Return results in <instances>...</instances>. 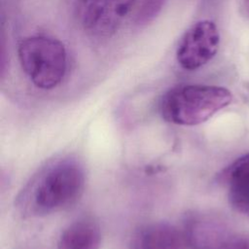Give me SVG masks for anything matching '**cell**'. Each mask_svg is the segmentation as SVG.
<instances>
[{"instance_id": "cell-1", "label": "cell", "mask_w": 249, "mask_h": 249, "mask_svg": "<svg viewBox=\"0 0 249 249\" xmlns=\"http://www.w3.org/2000/svg\"><path fill=\"white\" fill-rule=\"evenodd\" d=\"M85 185V166L77 157H55L25 183L16 197V208L24 218L44 217L62 211L78 201Z\"/></svg>"}, {"instance_id": "cell-2", "label": "cell", "mask_w": 249, "mask_h": 249, "mask_svg": "<svg viewBox=\"0 0 249 249\" xmlns=\"http://www.w3.org/2000/svg\"><path fill=\"white\" fill-rule=\"evenodd\" d=\"M232 99L223 87L186 84L168 89L160 100L162 118L178 125H196L227 107Z\"/></svg>"}, {"instance_id": "cell-3", "label": "cell", "mask_w": 249, "mask_h": 249, "mask_svg": "<svg viewBox=\"0 0 249 249\" xmlns=\"http://www.w3.org/2000/svg\"><path fill=\"white\" fill-rule=\"evenodd\" d=\"M18 54L22 71L38 89H54L66 75L67 53L57 39L44 35L24 38Z\"/></svg>"}, {"instance_id": "cell-4", "label": "cell", "mask_w": 249, "mask_h": 249, "mask_svg": "<svg viewBox=\"0 0 249 249\" xmlns=\"http://www.w3.org/2000/svg\"><path fill=\"white\" fill-rule=\"evenodd\" d=\"M136 0H78L77 18L89 35L107 38L114 35Z\"/></svg>"}, {"instance_id": "cell-5", "label": "cell", "mask_w": 249, "mask_h": 249, "mask_svg": "<svg viewBox=\"0 0 249 249\" xmlns=\"http://www.w3.org/2000/svg\"><path fill=\"white\" fill-rule=\"evenodd\" d=\"M219 45L220 34L215 22L198 20L182 36L176 51L177 62L185 70H197L215 56Z\"/></svg>"}, {"instance_id": "cell-6", "label": "cell", "mask_w": 249, "mask_h": 249, "mask_svg": "<svg viewBox=\"0 0 249 249\" xmlns=\"http://www.w3.org/2000/svg\"><path fill=\"white\" fill-rule=\"evenodd\" d=\"M184 234L188 245L196 249H222L231 235L220 221L203 215L191 217Z\"/></svg>"}, {"instance_id": "cell-7", "label": "cell", "mask_w": 249, "mask_h": 249, "mask_svg": "<svg viewBox=\"0 0 249 249\" xmlns=\"http://www.w3.org/2000/svg\"><path fill=\"white\" fill-rule=\"evenodd\" d=\"M101 229L92 217H82L68 225L61 232L57 249H99Z\"/></svg>"}, {"instance_id": "cell-8", "label": "cell", "mask_w": 249, "mask_h": 249, "mask_svg": "<svg viewBox=\"0 0 249 249\" xmlns=\"http://www.w3.org/2000/svg\"><path fill=\"white\" fill-rule=\"evenodd\" d=\"M184 231L168 223H154L146 226L136 241L137 249H187Z\"/></svg>"}, {"instance_id": "cell-9", "label": "cell", "mask_w": 249, "mask_h": 249, "mask_svg": "<svg viewBox=\"0 0 249 249\" xmlns=\"http://www.w3.org/2000/svg\"><path fill=\"white\" fill-rule=\"evenodd\" d=\"M229 200L238 212L249 216V176L228 184Z\"/></svg>"}, {"instance_id": "cell-10", "label": "cell", "mask_w": 249, "mask_h": 249, "mask_svg": "<svg viewBox=\"0 0 249 249\" xmlns=\"http://www.w3.org/2000/svg\"><path fill=\"white\" fill-rule=\"evenodd\" d=\"M249 176V153L238 158L228 165L219 175L220 181L226 185Z\"/></svg>"}, {"instance_id": "cell-11", "label": "cell", "mask_w": 249, "mask_h": 249, "mask_svg": "<svg viewBox=\"0 0 249 249\" xmlns=\"http://www.w3.org/2000/svg\"><path fill=\"white\" fill-rule=\"evenodd\" d=\"M222 249H249V236L231 235Z\"/></svg>"}, {"instance_id": "cell-12", "label": "cell", "mask_w": 249, "mask_h": 249, "mask_svg": "<svg viewBox=\"0 0 249 249\" xmlns=\"http://www.w3.org/2000/svg\"><path fill=\"white\" fill-rule=\"evenodd\" d=\"M243 1H244V4H245V7L249 11V0H243Z\"/></svg>"}]
</instances>
